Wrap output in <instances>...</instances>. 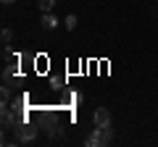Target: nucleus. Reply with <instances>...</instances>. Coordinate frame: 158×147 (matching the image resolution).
Here are the masks:
<instances>
[{"label": "nucleus", "instance_id": "nucleus-5", "mask_svg": "<svg viewBox=\"0 0 158 147\" xmlns=\"http://www.w3.org/2000/svg\"><path fill=\"white\" fill-rule=\"evenodd\" d=\"M92 121H95V126H111V113H108L106 108H98Z\"/></svg>", "mask_w": 158, "mask_h": 147}, {"label": "nucleus", "instance_id": "nucleus-6", "mask_svg": "<svg viewBox=\"0 0 158 147\" xmlns=\"http://www.w3.org/2000/svg\"><path fill=\"white\" fill-rule=\"evenodd\" d=\"M48 134H50V137H61V134H63L61 124H56V121H48Z\"/></svg>", "mask_w": 158, "mask_h": 147}, {"label": "nucleus", "instance_id": "nucleus-10", "mask_svg": "<svg viewBox=\"0 0 158 147\" xmlns=\"http://www.w3.org/2000/svg\"><path fill=\"white\" fill-rule=\"evenodd\" d=\"M0 37H3V45H8V42H11V29H3Z\"/></svg>", "mask_w": 158, "mask_h": 147}, {"label": "nucleus", "instance_id": "nucleus-8", "mask_svg": "<svg viewBox=\"0 0 158 147\" xmlns=\"http://www.w3.org/2000/svg\"><path fill=\"white\" fill-rule=\"evenodd\" d=\"M37 6H40V11H45V13H48L53 6H56V0H37Z\"/></svg>", "mask_w": 158, "mask_h": 147}, {"label": "nucleus", "instance_id": "nucleus-3", "mask_svg": "<svg viewBox=\"0 0 158 147\" xmlns=\"http://www.w3.org/2000/svg\"><path fill=\"white\" fill-rule=\"evenodd\" d=\"M16 124H19V113H11V110H8V105H3V131L13 129Z\"/></svg>", "mask_w": 158, "mask_h": 147}, {"label": "nucleus", "instance_id": "nucleus-12", "mask_svg": "<svg viewBox=\"0 0 158 147\" xmlns=\"http://www.w3.org/2000/svg\"><path fill=\"white\" fill-rule=\"evenodd\" d=\"M3 3H13V0H3Z\"/></svg>", "mask_w": 158, "mask_h": 147}, {"label": "nucleus", "instance_id": "nucleus-9", "mask_svg": "<svg viewBox=\"0 0 158 147\" xmlns=\"http://www.w3.org/2000/svg\"><path fill=\"white\" fill-rule=\"evenodd\" d=\"M77 26V16H66V29H74Z\"/></svg>", "mask_w": 158, "mask_h": 147}, {"label": "nucleus", "instance_id": "nucleus-11", "mask_svg": "<svg viewBox=\"0 0 158 147\" xmlns=\"http://www.w3.org/2000/svg\"><path fill=\"white\" fill-rule=\"evenodd\" d=\"M3 58H6V61H13V53L8 50V45H6V50H3Z\"/></svg>", "mask_w": 158, "mask_h": 147}, {"label": "nucleus", "instance_id": "nucleus-4", "mask_svg": "<svg viewBox=\"0 0 158 147\" xmlns=\"http://www.w3.org/2000/svg\"><path fill=\"white\" fill-rule=\"evenodd\" d=\"M16 81H19V68H16V66L11 63V66H6V71H3V84L13 87Z\"/></svg>", "mask_w": 158, "mask_h": 147}, {"label": "nucleus", "instance_id": "nucleus-2", "mask_svg": "<svg viewBox=\"0 0 158 147\" xmlns=\"http://www.w3.org/2000/svg\"><path fill=\"white\" fill-rule=\"evenodd\" d=\"M13 131H16V142H32V139H37L40 126L29 124V121H19V124L13 126Z\"/></svg>", "mask_w": 158, "mask_h": 147}, {"label": "nucleus", "instance_id": "nucleus-7", "mask_svg": "<svg viewBox=\"0 0 158 147\" xmlns=\"http://www.w3.org/2000/svg\"><path fill=\"white\" fill-rule=\"evenodd\" d=\"M56 24H58L56 16H50V13H45V16H42V26H45V29H56Z\"/></svg>", "mask_w": 158, "mask_h": 147}, {"label": "nucleus", "instance_id": "nucleus-1", "mask_svg": "<svg viewBox=\"0 0 158 147\" xmlns=\"http://www.w3.org/2000/svg\"><path fill=\"white\" fill-rule=\"evenodd\" d=\"M111 142H113V129L111 126H95V131L85 139V145L87 147H108Z\"/></svg>", "mask_w": 158, "mask_h": 147}]
</instances>
